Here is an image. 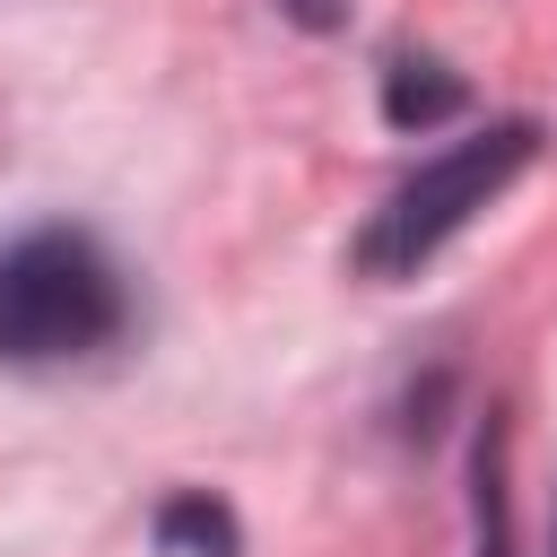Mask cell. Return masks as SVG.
<instances>
[{
  "instance_id": "obj_1",
  "label": "cell",
  "mask_w": 557,
  "mask_h": 557,
  "mask_svg": "<svg viewBox=\"0 0 557 557\" xmlns=\"http://www.w3.org/2000/svg\"><path fill=\"white\" fill-rule=\"evenodd\" d=\"M122 270L70 235V226H35L17 244H0V357L9 366H61V357H96L122 331Z\"/></svg>"
},
{
  "instance_id": "obj_2",
  "label": "cell",
  "mask_w": 557,
  "mask_h": 557,
  "mask_svg": "<svg viewBox=\"0 0 557 557\" xmlns=\"http://www.w3.org/2000/svg\"><path fill=\"white\" fill-rule=\"evenodd\" d=\"M540 157V131L531 122H487V131H470V139H453V148H435L418 174H400L392 191H383V209L366 218V235H357V270H374V278H409L426 252H444L522 165Z\"/></svg>"
},
{
  "instance_id": "obj_3",
  "label": "cell",
  "mask_w": 557,
  "mask_h": 557,
  "mask_svg": "<svg viewBox=\"0 0 557 557\" xmlns=\"http://www.w3.org/2000/svg\"><path fill=\"white\" fill-rule=\"evenodd\" d=\"M383 113H392L400 131H426V122L461 113V78H453L444 61H392V78H383Z\"/></svg>"
},
{
  "instance_id": "obj_4",
  "label": "cell",
  "mask_w": 557,
  "mask_h": 557,
  "mask_svg": "<svg viewBox=\"0 0 557 557\" xmlns=\"http://www.w3.org/2000/svg\"><path fill=\"white\" fill-rule=\"evenodd\" d=\"M157 540H165L174 557H235V513H226L218 496L183 487V496H165V513H157Z\"/></svg>"
},
{
  "instance_id": "obj_5",
  "label": "cell",
  "mask_w": 557,
  "mask_h": 557,
  "mask_svg": "<svg viewBox=\"0 0 557 557\" xmlns=\"http://www.w3.org/2000/svg\"><path fill=\"white\" fill-rule=\"evenodd\" d=\"M470 505H479V557H505V435H479V470H470Z\"/></svg>"
}]
</instances>
